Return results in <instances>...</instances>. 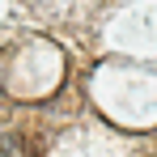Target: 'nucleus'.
Returning a JSON list of instances; mask_svg holds the SVG:
<instances>
[{"mask_svg": "<svg viewBox=\"0 0 157 157\" xmlns=\"http://www.w3.org/2000/svg\"><path fill=\"white\" fill-rule=\"evenodd\" d=\"M0 157H26V144H21V136H13V132H0Z\"/></svg>", "mask_w": 157, "mask_h": 157, "instance_id": "nucleus-1", "label": "nucleus"}]
</instances>
